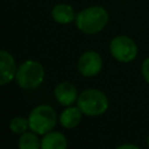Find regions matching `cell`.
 Masks as SVG:
<instances>
[{
	"mask_svg": "<svg viewBox=\"0 0 149 149\" xmlns=\"http://www.w3.org/2000/svg\"><path fill=\"white\" fill-rule=\"evenodd\" d=\"M148 146H149V136H148Z\"/></svg>",
	"mask_w": 149,
	"mask_h": 149,
	"instance_id": "cell-16",
	"label": "cell"
},
{
	"mask_svg": "<svg viewBox=\"0 0 149 149\" xmlns=\"http://www.w3.org/2000/svg\"><path fill=\"white\" fill-rule=\"evenodd\" d=\"M16 63L13 56L6 51H0V84L6 85L10 80H13L16 76Z\"/></svg>",
	"mask_w": 149,
	"mask_h": 149,
	"instance_id": "cell-7",
	"label": "cell"
},
{
	"mask_svg": "<svg viewBox=\"0 0 149 149\" xmlns=\"http://www.w3.org/2000/svg\"><path fill=\"white\" fill-rule=\"evenodd\" d=\"M118 149H137V146H134V144H121V146H118Z\"/></svg>",
	"mask_w": 149,
	"mask_h": 149,
	"instance_id": "cell-15",
	"label": "cell"
},
{
	"mask_svg": "<svg viewBox=\"0 0 149 149\" xmlns=\"http://www.w3.org/2000/svg\"><path fill=\"white\" fill-rule=\"evenodd\" d=\"M68 147V141L64 134L59 132H49L44 134L41 140L42 149H65Z\"/></svg>",
	"mask_w": 149,
	"mask_h": 149,
	"instance_id": "cell-11",
	"label": "cell"
},
{
	"mask_svg": "<svg viewBox=\"0 0 149 149\" xmlns=\"http://www.w3.org/2000/svg\"><path fill=\"white\" fill-rule=\"evenodd\" d=\"M29 128V120L22 116H15L9 122V129L17 135H22Z\"/></svg>",
	"mask_w": 149,
	"mask_h": 149,
	"instance_id": "cell-13",
	"label": "cell"
},
{
	"mask_svg": "<svg viewBox=\"0 0 149 149\" xmlns=\"http://www.w3.org/2000/svg\"><path fill=\"white\" fill-rule=\"evenodd\" d=\"M55 98L62 106H71L78 99L77 88L70 81H62L55 87Z\"/></svg>",
	"mask_w": 149,
	"mask_h": 149,
	"instance_id": "cell-8",
	"label": "cell"
},
{
	"mask_svg": "<svg viewBox=\"0 0 149 149\" xmlns=\"http://www.w3.org/2000/svg\"><path fill=\"white\" fill-rule=\"evenodd\" d=\"M77 106L84 115L98 116L107 111L108 99L102 91L97 88H87L78 95Z\"/></svg>",
	"mask_w": 149,
	"mask_h": 149,
	"instance_id": "cell-2",
	"label": "cell"
},
{
	"mask_svg": "<svg viewBox=\"0 0 149 149\" xmlns=\"http://www.w3.org/2000/svg\"><path fill=\"white\" fill-rule=\"evenodd\" d=\"M108 22V13L100 6H92L80 10L76 16L77 28L87 35L101 31Z\"/></svg>",
	"mask_w": 149,
	"mask_h": 149,
	"instance_id": "cell-1",
	"label": "cell"
},
{
	"mask_svg": "<svg viewBox=\"0 0 149 149\" xmlns=\"http://www.w3.org/2000/svg\"><path fill=\"white\" fill-rule=\"evenodd\" d=\"M81 116L83 112L79 109L78 106H68V108H65L61 113L59 122L64 128H74L81 121Z\"/></svg>",
	"mask_w": 149,
	"mask_h": 149,
	"instance_id": "cell-10",
	"label": "cell"
},
{
	"mask_svg": "<svg viewBox=\"0 0 149 149\" xmlns=\"http://www.w3.org/2000/svg\"><path fill=\"white\" fill-rule=\"evenodd\" d=\"M44 68L36 61L23 62L16 71V83L24 90H33L38 87L44 80Z\"/></svg>",
	"mask_w": 149,
	"mask_h": 149,
	"instance_id": "cell-3",
	"label": "cell"
},
{
	"mask_svg": "<svg viewBox=\"0 0 149 149\" xmlns=\"http://www.w3.org/2000/svg\"><path fill=\"white\" fill-rule=\"evenodd\" d=\"M51 16L54 21L61 24H68L72 21H76V14L72 8V6L68 3H58L54 6L51 9Z\"/></svg>",
	"mask_w": 149,
	"mask_h": 149,
	"instance_id": "cell-9",
	"label": "cell"
},
{
	"mask_svg": "<svg viewBox=\"0 0 149 149\" xmlns=\"http://www.w3.org/2000/svg\"><path fill=\"white\" fill-rule=\"evenodd\" d=\"M102 69V58L95 51H86L78 59V71L84 77H94Z\"/></svg>",
	"mask_w": 149,
	"mask_h": 149,
	"instance_id": "cell-6",
	"label": "cell"
},
{
	"mask_svg": "<svg viewBox=\"0 0 149 149\" xmlns=\"http://www.w3.org/2000/svg\"><path fill=\"white\" fill-rule=\"evenodd\" d=\"M35 132H26L19 140V148L21 149H37L41 147V141Z\"/></svg>",
	"mask_w": 149,
	"mask_h": 149,
	"instance_id": "cell-12",
	"label": "cell"
},
{
	"mask_svg": "<svg viewBox=\"0 0 149 149\" xmlns=\"http://www.w3.org/2000/svg\"><path fill=\"white\" fill-rule=\"evenodd\" d=\"M109 52L116 61L121 63H128L136 57L137 47L130 37L126 35H119L112 38L109 43Z\"/></svg>",
	"mask_w": 149,
	"mask_h": 149,
	"instance_id": "cell-5",
	"label": "cell"
},
{
	"mask_svg": "<svg viewBox=\"0 0 149 149\" xmlns=\"http://www.w3.org/2000/svg\"><path fill=\"white\" fill-rule=\"evenodd\" d=\"M141 71H142V76H143L144 80H146L147 83H149V57L143 61Z\"/></svg>",
	"mask_w": 149,
	"mask_h": 149,
	"instance_id": "cell-14",
	"label": "cell"
},
{
	"mask_svg": "<svg viewBox=\"0 0 149 149\" xmlns=\"http://www.w3.org/2000/svg\"><path fill=\"white\" fill-rule=\"evenodd\" d=\"M29 129L38 135H44L54 129L57 122L55 109L49 105L36 106L28 116Z\"/></svg>",
	"mask_w": 149,
	"mask_h": 149,
	"instance_id": "cell-4",
	"label": "cell"
}]
</instances>
